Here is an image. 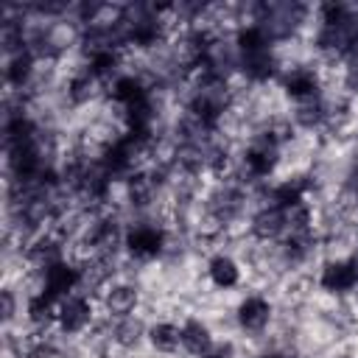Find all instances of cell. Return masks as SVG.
I'll return each mask as SVG.
<instances>
[{"label":"cell","mask_w":358,"mask_h":358,"mask_svg":"<svg viewBox=\"0 0 358 358\" xmlns=\"http://www.w3.org/2000/svg\"><path fill=\"white\" fill-rule=\"evenodd\" d=\"M199 358H235V344L232 341H215L204 355Z\"/></svg>","instance_id":"obj_17"},{"label":"cell","mask_w":358,"mask_h":358,"mask_svg":"<svg viewBox=\"0 0 358 358\" xmlns=\"http://www.w3.org/2000/svg\"><path fill=\"white\" fill-rule=\"evenodd\" d=\"M179 327H182V350L187 355H193V358L204 355L215 344V336H213L210 324L204 319H199V316H187Z\"/></svg>","instance_id":"obj_13"},{"label":"cell","mask_w":358,"mask_h":358,"mask_svg":"<svg viewBox=\"0 0 358 358\" xmlns=\"http://www.w3.org/2000/svg\"><path fill=\"white\" fill-rule=\"evenodd\" d=\"M271 316H274V305L263 294H246L235 305V324L246 336H263L271 324Z\"/></svg>","instance_id":"obj_6"},{"label":"cell","mask_w":358,"mask_h":358,"mask_svg":"<svg viewBox=\"0 0 358 358\" xmlns=\"http://www.w3.org/2000/svg\"><path fill=\"white\" fill-rule=\"evenodd\" d=\"M95 322V302L90 294H70L67 299L59 302V316H56V330L62 336H81L92 327Z\"/></svg>","instance_id":"obj_4"},{"label":"cell","mask_w":358,"mask_h":358,"mask_svg":"<svg viewBox=\"0 0 358 358\" xmlns=\"http://www.w3.org/2000/svg\"><path fill=\"white\" fill-rule=\"evenodd\" d=\"M249 232L257 243H277L288 235V213L274 204H260L249 218Z\"/></svg>","instance_id":"obj_8"},{"label":"cell","mask_w":358,"mask_h":358,"mask_svg":"<svg viewBox=\"0 0 358 358\" xmlns=\"http://www.w3.org/2000/svg\"><path fill=\"white\" fill-rule=\"evenodd\" d=\"M56 316H59V302L50 299L45 291H31L25 299V319L34 330H48L56 327Z\"/></svg>","instance_id":"obj_11"},{"label":"cell","mask_w":358,"mask_h":358,"mask_svg":"<svg viewBox=\"0 0 358 358\" xmlns=\"http://www.w3.org/2000/svg\"><path fill=\"white\" fill-rule=\"evenodd\" d=\"M148 336V324L131 313V316H123V319H115V324L109 327V341L120 350H137Z\"/></svg>","instance_id":"obj_12"},{"label":"cell","mask_w":358,"mask_h":358,"mask_svg":"<svg viewBox=\"0 0 358 358\" xmlns=\"http://www.w3.org/2000/svg\"><path fill=\"white\" fill-rule=\"evenodd\" d=\"M319 288L333 294V296H344L352 294L358 288V271L352 257H330L322 263L319 268Z\"/></svg>","instance_id":"obj_7"},{"label":"cell","mask_w":358,"mask_h":358,"mask_svg":"<svg viewBox=\"0 0 358 358\" xmlns=\"http://www.w3.org/2000/svg\"><path fill=\"white\" fill-rule=\"evenodd\" d=\"M171 238L168 229L159 227L157 221H143L137 218L134 224L126 227V238H123V255L140 263H148L154 257H159L168 249Z\"/></svg>","instance_id":"obj_1"},{"label":"cell","mask_w":358,"mask_h":358,"mask_svg":"<svg viewBox=\"0 0 358 358\" xmlns=\"http://www.w3.org/2000/svg\"><path fill=\"white\" fill-rule=\"evenodd\" d=\"M36 277H39V288L36 291H45L56 302H62L70 294H78L81 291V266L76 260H67V257L59 260V263H53V266H48Z\"/></svg>","instance_id":"obj_5"},{"label":"cell","mask_w":358,"mask_h":358,"mask_svg":"<svg viewBox=\"0 0 358 358\" xmlns=\"http://www.w3.org/2000/svg\"><path fill=\"white\" fill-rule=\"evenodd\" d=\"M241 277H243L241 263H238L232 255L218 252V255H213V257L207 260V280H210L213 288H218V291H232V288L241 285Z\"/></svg>","instance_id":"obj_10"},{"label":"cell","mask_w":358,"mask_h":358,"mask_svg":"<svg viewBox=\"0 0 358 358\" xmlns=\"http://www.w3.org/2000/svg\"><path fill=\"white\" fill-rule=\"evenodd\" d=\"M344 358H355V355H344Z\"/></svg>","instance_id":"obj_20"},{"label":"cell","mask_w":358,"mask_h":358,"mask_svg":"<svg viewBox=\"0 0 358 358\" xmlns=\"http://www.w3.org/2000/svg\"><path fill=\"white\" fill-rule=\"evenodd\" d=\"M101 308L109 319H123V316H131L137 313V305H140V288L134 282H126V280H112L101 294Z\"/></svg>","instance_id":"obj_9"},{"label":"cell","mask_w":358,"mask_h":358,"mask_svg":"<svg viewBox=\"0 0 358 358\" xmlns=\"http://www.w3.org/2000/svg\"><path fill=\"white\" fill-rule=\"evenodd\" d=\"M280 90L294 103L322 98V70L313 64H291L280 73Z\"/></svg>","instance_id":"obj_3"},{"label":"cell","mask_w":358,"mask_h":358,"mask_svg":"<svg viewBox=\"0 0 358 358\" xmlns=\"http://www.w3.org/2000/svg\"><path fill=\"white\" fill-rule=\"evenodd\" d=\"M280 165V145L266 134H255L252 143L243 148V157H241V168L243 173L249 176V182H257V179H268Z\"/></svg>","instance_id":"obj_2"},{"label":"cell","mask_w":358,"mask_h":358,"mask_svg":"<svg viewBox=\"0 0 358 358\" xmlns=\"http://www.w3.org/2000/svg\"><path fill=\"white\" fill-rule=\"evenodd\" d=\"M355 252H358V227H355Z\"/></svg>","instance_id":"obj_19"},{"label":"cell","mask_w":358,"mask_h":358,"mask_svg":"<svg viewBox=\"0 0 358 358\" xmlns=\"http://www.w3.org/2000/svg\"><path fill=\"white\" fill-rule=\"evenodd\" d=\"M36 76V56L25 48L6 59V84L11 90H25Z\"/></svg>","instance_id":"obj_15"},{"label":"cell","mask_w":358,"mask_h":358,"mask_svg":"<svg viewBox=\"0 0 358 358\" xmlns=\"http://www.w3.org/2000/svg\"><path fill=\"white\" fill-rule=\"evenodd\" d=\"M14 310H17V299H14V288L3 291V322L11 324L14 322Z\"/></svg>","instance_id":"obj_18"},{"label":"cell","mask_w":358,"mask_h":358,"mask_svg":"<svg viewBox=\"0 0 358 358\" xmlns=\"http://www.w3.org/2000/svg\"><path fill=\"white\" fill-rule=\"evenodd\" d=\"M145 341H148V347H151L154 352H159V355H173V352L182 350V327H179L176 322H168V319L151 322Z\"/></svg>","instance_id":"obj_14"},{"label":"cell","mask_w":358,"mask_h":358,"mask_svg":"<svg viewBox=\"0 0 358 358\" xmlns=\"http://www.w3.org/2000/svg\"><path fill=\"white\" fill-rule=\"evenodd\" d=\"M101 81L81 64L70 78H67V101L73 103V106H84V103H90V101H95V95L101 92Z\"/></svg>","instance_id":"obj_16"}]
</instances>
